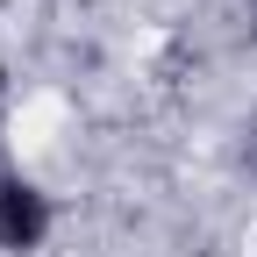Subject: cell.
<instances>
[{"mask_svg": "<svg viewBox=\"0 0 257 257\" xmlns=\"http://www.w3.org/2000/svg\"><path fill=\"white\" fill-rule=\"evenodd\" d=\"M250 8H257V0H250Z\"/></svg>", "mask_w": 257, "mask_h": 257, "instance_id": "obj_2", "label": "cell"}, {"mask_svg": "<svg viewBox=\"0 0 257 257\" xmlns=\"http://www.w3.org/2000/svg\"><path fill=\"white\" fill-rule=\"evenodd\" d=\"M57 229V207L36 179L22 172H0V257H36Z\"/></svg>", "mask_w": 257, "mask_h": 257, "instance_id": "obj_1", "label": "cell"}]
</instances>
